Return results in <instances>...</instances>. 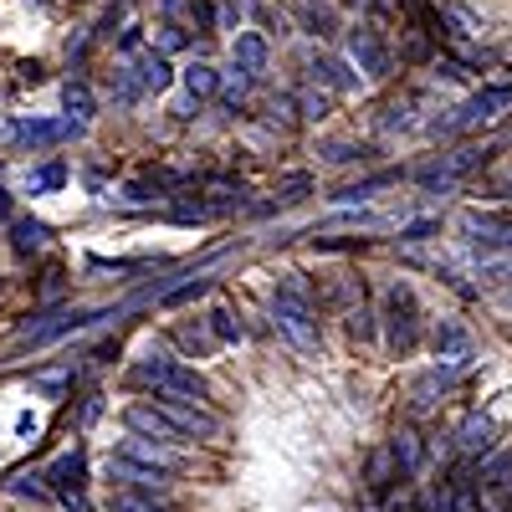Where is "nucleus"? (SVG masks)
<instances>
[{
    "instance_id": "393cba45",
    "label": "nucleus",
    "mask_w": 512,
    "mask_h": 512,
    "mask_svg": "<svg viewBox=\"0 0 512 512\" xmlns=\"http://www.w3.org/2000/svg\"><path fill=\"white\" fill-rule=\"evenodd\" d=\"M205 287H210V277H195V282H180L175 292H164V303H169V308H180V303H190V297H200Z\"/></svg>"
},
{
    "instance_id": "9b49d317",
    "label": "nucleus",
    "mask_w": 512,
    "mask_h": 512,
    "mask_svg": "<svg viewBox=\"0 0 512 512\" xmlns=\"http://www.w3.org/2000/svg\"><path fill=\"white\" fill-rule=\"evenodd\" d=\"M134 82H139V93H164L175 82V67H169L164 52L144 47V52H134Z\"/></svg>"
},
{
    "instance_id": "4468645a",
    "label": "nucleus",
    "mask_w": 512,
    "mask_h": 512,
    "mask_svg": "<svg viewBox=\"0 0 512 512\" xmlns=\"http://www.w3.org/2000/svg\"><path fill=\"white\" fill-rule=\"evenodd\" d=\"M492 436H497V425H492L487 415H472V420L456 431V446H461L466 456H487V451H492Z\"/></svg>"
},
{
    "instance_id": "f03ea898",
    "label": "nucleus",
    "mask_w": 512,
    "mask_h": 512,
    "mask_svg": "<svg viewBox=\"0 0 512 512\" xmlns=\"http://www.w3.org/2000/svg\"><path fill=\"white\" fill-rule=\"evenodd\" d=\"M272 323L292 338L297 349H313L318 344V308H313V287L308 277H282L277 297H272Z\"/></svg>"
},
{
    "instance_id": "aec40b11",
    "label": "nucleus",
    "mask_w": 512,
    "mask_h": 512,
    "mask_svg": "<svg viewBox=\"0 0 512 512\" xmlns=\"http://www.w3.org/2000/svg\"><path fill=\"white\" fill-rule=\"evenodd\" d=\"M26 185H31V190H62V185H67V164H41V169H31Z\"/></svg>"
},
{
    "instance_id": "6e6552de",
    "label": "nucleus",
    "mask_w": 512,
    "mask_h": 512,
    "mask_svg": "<svg viewBox=\"0 0 512 512\" xmlns=\"http://www.w3.org/2000/svg\"><path fill=\"white\" fill-rule=\"evenodd\" d=\"M349 57H354L359 72H369V77H384V72H390V47L379 41L374 26H354V31H349Z\"/></svg>"
},
{
    "instance_id": "ddd939ff",
    "label": "nucleus",
    "mask_w": 512,
    "mask_h": 512,
    "mask_svg": "<svg viewBox=\"0 0 512 512\" xmlns=\"http://www.w3.org/2000/svg\"><path fill=\"white\" fill-rule=\"evenodd\" d=\"M72 507H82V456L72 451V456H62L57 466H52V477H47Z\"/></svg>"
},
{
    "instance_id": "4be33fe9",
    "label": "nucleus",
    "mask_w": 512,
    "mask_h": 512,
    "mask_svg": "<svg viewBox=\"0 0 512 512\" xmlns=\"http://www.w3.org/2000/svg\"><path fill=\"white\" fill-rule=\"evenodd\" d=\"M313 72H318V77L328 82V88H338V93H349V88H359V77H344V67H338V62H328V57H323V62H318Z\"/></svg>"
},
{
    "instance_id": "1a4fd4ad",
    "label": "nucleus",
    "mask_w": 512,
    "mask_h": 512,
    "mask_svg": "<svg viewBox=\"0 0 512 512\" xmlns=\"http://www.w3.org/2000/svg\"><path fill=\"white\" fill-rule=\"evenodd\" d=\"M466 236L477 246H507L512 251V216H497V210H466Z\"/></svg>"
},
{
    "instance_id": "7ed1b4c3",
    "label": "nucleus",
    "mask_w": 512,
    "mask_h": 512,
    "mask_svg": "<svg viewBox=\"0 0 512 512\" xmlns=\"http://www.w3.org/2000/svg\"><path fill=\"white\" fill-rule=\"evenodd\" d=\"M134 379L149 384L159 400H205V379H200V369H190V364H180V359H169V354H149V359H139V364H134Z\"/></svg>"
},
{
    "instance_id": "7c9ffc66",
    "label": "nucleus",
    "mask_w": 512,
    "mask_h": 512,
    "mask_svg": "<svg viewBox=\"0 0 512 512\" xmlns=\"http://www.w3.org/2000/svg\"><path fill=\"white\" fill-rule=\"evenodd\" d=\"M507 195H512V169H507Z\"/></svg>"
},
{
    "instance_id": "412c9836",
    "label": "nucleus",
    "mask_w": 512,
    "mask_h": 512,
    "mask_svg": "<svg viewBox=\"0 0 512 512\" xmlns=\"http://www.w3.org/2000/svg\"><path fill=\"white\" fill-rule=\"evenodd\" d=\"M11 236H16V251H36L41 241H47V226H41V221H16Z\"/></svg>"
},
{
    "instance_id": "f3484780",
    "label": "nucleus",
    "mask_w": 512,
    "mask_h": 512,
    "mask_svg": "<svg viewBox=\"0 0 512 512\" xmlns=\"http://www.w3.org/2000/svg\"><path fill=\"white\" fill-rule=\"evenodd\" d=\"M62 108H67V118H77V123H88V118L98 113L93 93L82 88V82H67V88H62Z\"/></svg>"
},
{
    "instance_id": "f8f14e48",
    "label": "nucleus",
    "mask_w": 512,
    "mask_h": 512,
    "mask_svg": "<svg viewBox=\"0 0 512 512\" xmlns=\"http://www.w3.org/2000/svg\"><path fill=\"white\" fill-rule=\"evenodd\" d=\"M231 57H236V67H241L246 77H262V72H267V57H272V52H267V36H262V31H241L236 47H231Z\"/></svg>"
},
{
    "instance_id": "20e7f679",
    "label": "nucleus",
    "mask_w": 512,
    "mask_h": 512,
    "mask_svg": "<svg viewBox=\"0 0 512 512\" xmlns=\"http://www.w3.org/2000/svg\"><path fill=\"white\" fill-rule=\"evenodd\" d=\"M512 108V82H492V88H482V93H472L461 108H456V118L446 123V134H472V128H482V123H492V118H502Z\"/></svg>"
},
{
    "instance_id": "c756f323",
    "label": "nucleus",
    "mask_w": 512,
    "mask_h": 512,
    "mask_svg": "<svg viewBox=\"0 0 512 512\" xmlns=\"http://www.w3.org/2000/svg\"><path fill=\"white\" fill-rule=\"evenodd\" d=\"M6 210H11V195H6V190H0V221H6Z\"/></svg>"
},
{
    "instance_id": "6ab92c4d",
    "label": "nucleus",
    "mask_w": 512,
    "mask_h": 512,
    "mask_svg": "<svg viewBox=\"0 0 512 512\" xmlns=\"http://www.w3.org/2000/svg\"><path fill=\"white\" fill-rule=\"evenodd\" d=\"M210 333H216L221 344H241V318L231 308H216V313H210Z\"/></svg>"
},
{
    "instance_id": "a878e982",
    "label": "nucleus",
    "mask_w": 512,
    "mask_h": 512,
    "mask_svg": "<svg viewBox=\"0 0 512 512\" xmlns=\"http://www.w3.org/2000/svg\"><path fill=\"white\" fill-rule=\"evenodd\" d=\"M369 318H374L369 308H354V313H349V333H354V338H374V323H369Z\"/></svg>"
},
{
    "instance_id": "c85d7f7f",
    "label": "nucleus",
    "mask_w": 512,
    "mask_h": 512,
    "mask_svg": "<svg viewBox=\"0 0 512 512\" xmlns=\"http://www.w3.org/2000/svg\"><path fill=\"white\" fill-rule=\"evenodd\" d=\"M16 139V123H6V118H0V144H11Z\"/></svg>"
},
{
    "instance_id": "39448f33",
    "label": "nucleus",
    "mask_w": 512,
    "mask_h": 512,
    "mask_svg": "<svg viewBox=\"0 0 512 512\" xmlns=\"http://www.w3.org/2000/svg\"><path fill=\"white\" fill-rule=\"evenodd\" d=\"M384 318H390V349L410 354L415 338H420V303H415V292L405 282H395L390 297H384Z\"/></svg>"
},
{
    "instance_id": "dca6fc26",
    "label": "nucleus",
    "mask_w": 512,
    "mask_h": 512,
    "mask_svg": "<svg viewBox=\"0 0 512 512\" xmlns=\"http://www.w3.org/2000/svg\"><path fill=\"white\" fill-rule=\"evenodd\" d=\"M390 456H395V466H400V477H415V472H420V461H425L420 436H415V431H400V436L390 441Z\"/></svg>"
},
{
    "instance_id": "9d476101",
    "label": "nucleus",
    "mask_w": 512,
    "mask_h": 512,
    "mask_svg": "<svg viewBox=\"0 0 512 512\" xmlns=\"http://www.w3.org/2000/svg\"><path fill=\"white\" fill-rule=\"evenodd\" d=\"M492 149H456V154H446L441 164H431V169H425V175H420V185H451V180H461V175H472V169L487 159Z\"/></svg>"
},
{
    "instance_id": "2eb2a0df",
    "label": "nucleus",
    "mask_w": 512,
    "mask_h": 512,
    "mask_svg": "<svg viewBox=\"0 0 512 512\" xmlns=\"http://www.w3.org/2000/svg\"><path fill=\"white\" fill-rule=\"evenodd\" d=\"M180 77H185V93H190L195 103L216 98V88H221V72H216V67H205V62H190Z\"/></svg>"
},
{
    "instance_id": "f257e3e1",
    "label": "nucleus",
    "mask_w": 512,
    "mask_h": 512,
    "mask_svg": "<svg viewBox=\"0 0 512 512\" xmlns=\"http://www.w3.org/2000/svg\"><path fill=\"white\" fill-rule=\"evenodd\" d=\"M108 472L118 477V482H128V487H164L169 477L180 472V456L169 451L164 441H144V436H134V441H123L113 456H108Z\"/></svg>"
},
{
    "instance_id": "cd10ccee",
    "label": "nucleus",
    "mask_w": 512,
    "mask_h": 512,
    "mask_svg": "<svg viewBox=\"0 0 512 512\" xmlns=\"http://www.w3.org/2000/svg\"><path fill=\"white\" fill-rule=\"evenodd\" d=\"M436 231V221H415L410 231H405V241H425V236H431Z\"/></svg>"
},
{
    "instance_id": "bb28decb",
    "label": "nucleus",
    "mask_w": 512,
    "mask_h": 512,
    "mask_svg": "<svg viewBox=\"0 0 512 512\" xmlns=\"http://www.w3.org/2000/svg\"><path fill=\"white\" fill-rule=\"evenodd\" d=\"M159 47H164V52L185 47V31H180V26H164V31H159Z\"/></svg>"
},
{
    "instance_id": "b1692460",
    "label": "nucleus",
    "mask_w": 512,
    "mask_h": 512,
    "mask_svg": "<svg viewBox=\"0 0 512 512\" xmlns=\"http://www.w3.org/2000/svg\"><path fill=\"white\" fill-rule=\"evenodd\" d=\"M246 82H251V77H246V72H241V67H231V72H226V77H221V88H216V93H221V98H226V103H231V108H236V103H241V98H246Z\"/></svg>"
},
{
    "instance_id": "a211bd4d",
    "label": "nucleus",
    "mask_w": 512,
    "mask_h": 512,
    "mask_svg": "<svg viewBox=\"0 0 512 512\" xmlns=\"http://www.w3.org/2000/svg\"><path fill=\"white\" fill-rule=\"evenodd\" d=\"M113 512H169V507L154 502L149 487H128V492H113Z\"/></svg>"
},
{
    "instance_id": "0eeeda50",
    "label": "nucleus",
    "mask_w": 512,
    "mask_h": 512,
    "mask_svg": "<svg viewBox=\"0 0 512 512\" xmlns=\"http://www.w3.org/2000/svg\"><path fill=\"white\" fill-rule=\"evenodd\" d=\"M77 134H82L77 118H26V123H16V144H26V149H52V144H67Z\"/></svg>"
},
{
    "instance_id": "423d86ee",
    "label": "nucleus",
    "mask_w": 512,
    "mask_h": 512,
    "mask_svg": "<svg viewBox=\"0 0 512 512\" xmlns=\"http://www.w3.org/2000/svg\"><path fill=\"white\" fill-rule=\"evenodd\" d=\"M123 425H128L134 436H144V441H164V446H185V441H190L180 425L169 420V410H164L159 400H154V405H128V410H123Z\"/></svg>"
},
{
    "instance_id": "5701e85b",
    "label": "nucleus",
    "mask_w": 512,
    "mask_h": 512,
    "mask_svg": "<svg viewBox=\"0 0 512 512\" xmlns=\"http://www.w3.org/2000/svg\"><path fill=\"white\" fill-rule=\"evenodd\" d=\"M507 477H512V456H507V451H502V456H487L482 482H487V487H507Z\"/></svg>"
}]
</instances>
